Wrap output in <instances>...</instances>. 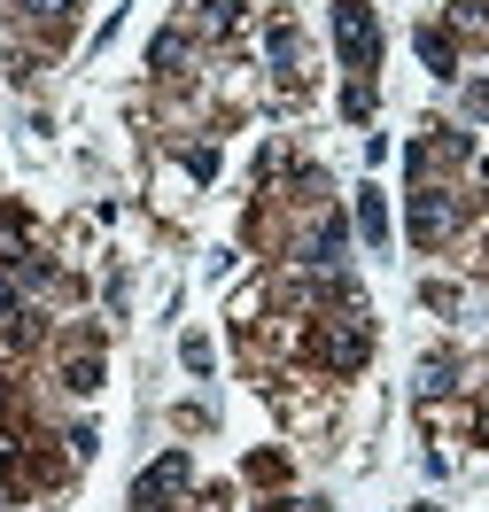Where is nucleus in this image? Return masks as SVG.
Wrapping results in <instances>:
<instances>
[{"label":"nucleus","instance_id":"nucleus-1","mask_svg":"<svg viewBox=\"0 0 489 512\" xmlns=\"http://www.w3.org/2000/svg\"><path fill=\"white\" fill-rule=\"evenodd\" d=\"M334 32H342V55H350V70H373V55H381V32H373V16H365V0H334Z\"/></svg>","mask_w":489,"mask_h":512},{"label":"nucleus","instance_id":"nucleus-2","mask_svg":"<svg viewBox=\"0 0 489 512\" xmlns=\"http://www.w3.org/2000/svg\"><path fill=\"white\" fill-rule=\"evenodd\" d=\"M451 218H458L451 194H420V202H412V241H443V233H451Z\"/></svg>","mask_w":489,"mask_h":512},{"label":"nucleus","instance_id":"nucleus-3","mask_svg":"<svg viewBox=\"0 0 489 512\" xmlns=\"http://www.w3.org/2000/svg\"><path fill=\"white\" fill-rule=\"evenodd\" d=\"M179 481H187V458H163L156 474H140V505H156V497H171Z\"/></svg>","mask_w":489,"mask_h":512},{"label":"nucleus","instance_id":"nucleus-4","mask_svg":"<svg viewBox=\"0 0 489 512\" xmlns=\"http://www.w3.org/2000/svg\"><path fill=\"white\" fill-rule=\"evenodd\" d=\"M420 55L443 70V78H451V39H443V32H420Z\"/></svg>","mask_w":489,"mask_h":512},{"label":"nucleus","instance_id":"nucleus-5","mask_svg":"<svg viewBox=\"0 0 489 512\" xmlns=\"http://www.w3.org/2000/svg\"><path fill=\"white\" fill-rule=\"evenodd\" d=\"M358 218H365V233H373V241L389 233V218H381V194H365V202H358Z\"/></svg>","mask_w":489,"mask_h":512},{"label":"nucleus","instance_id":"nucleus-6","mask_svg":"<svg viewBox=\"0 0 489 512\" xmlns=\"http://www.w3.org/2000/svg\"><path fill=\"white\" fill-rule=\"evenodd\" d=\"M24 8H32V16H63L70 0H24Z\"/></svg>","mask_w":489,"mask_h":512},{"label":"nucleus","instance_id":"nucleus-7","mask_svg":"<svg viewBox=\"0 0 489 512\" xmlns=\"http://www.w3.org/2000/svg\"><path fill=\"white\" fill-rule=\"evenodd\" d=\"M466 101H474V109H482V117H489V86H474V94H466Z\"/></svg>","mask_w":489,"mask_h":512}]
</instances>
